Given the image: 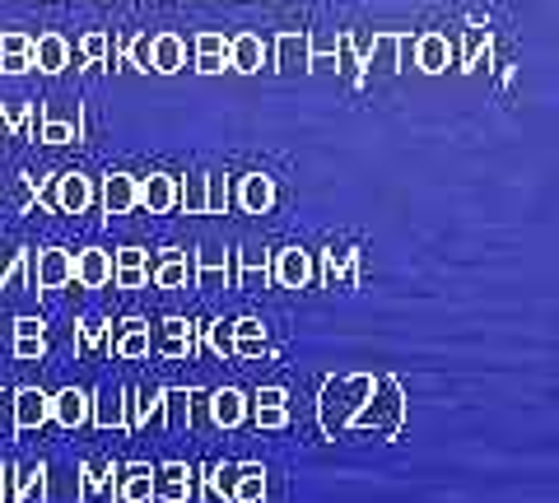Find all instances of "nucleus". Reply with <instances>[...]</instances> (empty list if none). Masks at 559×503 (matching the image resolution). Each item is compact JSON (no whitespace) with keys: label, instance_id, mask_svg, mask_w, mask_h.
Here are the masks:
<instances>
[{"label":"nucleus","instance_id":"7ed1b4c3","mask_svg":"<svg viewBox=\"0 0 559 503\" xmlns=\"http://www.w3.org/2000/svg\"><path fill=\"white\" fill-rule=\"evenodd\" d=\"M415 61V33H373L369 51H364V71L396 75Z\"/></svg>","mask_w":559,"mask_h":503},{"label":"nucleus","instance_id":"423d86ee","mask_svg":"<svg viewBox=\"0 0 559 503\" xmlns=\"http://www.w3.org/2000/svg\"><path fill=\"white\" fill-rule=\"evenodd\" d=\"M70 275H75V252H70V248H43V252H33L28 289L33 294L61 289V285H70Z\"/></svg>","mask_w":559,"mask_h":503},{"label":"nucleus","instance_id":"2f4dec72","mask_svg":"<svg viewBox=\"0 0 559 503\" xmlns=\"http://www.w3.org/2000/svg\"><path fill=\"white\" fill-rule=\"evenodd\" d=\"M10 503H28V499H43L47 503V466H10Z\"/></svg>","mask_w":559,"mask_h":503},{"label":"nucleus","instance_id":"c756f323","mask_svg":"<svg viewBox=\"0 0 559 503\" xmlns=\"http://www.w3.org/2000/svg\"><path fill=\"white\" fill-rule=\"evenodd\" d=\"M103 211L108 215H131L135 211V172H108L103 178Z\"/></svg>","mask_w":559,"mask_h":503},{"label":"nucleus","instance_id":"412c9836","mask_svg":"<svg viewBox=\"0 0 559 503\" xmlns=\"http://www.w3.org/2000/svg\"><path fill=\"white\" fill-rule=\"evenodd\" d=\"M191 280V252L187 248H164L159 262L150 266V285L159 289H182Z\"/></svg>","mask_w":559,"mask_h":503},{"label":"nucleus","instance_id":"8fccbe9b","mask_svg":"<svg viewBox=\"0 0 559 503\" xmlns=\"http://www.w3.org/2000/svg\"><path fill=\"white\" fill-rule=\"evenodd\" d=\"M0 71H5V75H24V71H33V57H20V51H5V57H0Z\"/></svg>","mask_w":559,"mask_h":503},{"label":"nucleus","instance_id":"49530a36","mask_svg":"<svg viewBox=\"0 0 559 503\" xmlns=\"http://www.w3.org/2000/svg\"><path fill=\"white\" fill-rule=\"evenodd\" d=\"M47 336H14V359H43Z\"/></svg>","mask_w":559,"mask_h":503},{"label":"nucleus","instance_id":"4be33fe9","mask_svg":"<svg viewBox=\"0 0 559 503\" xmlns=\"http://www.w3.org/2000/svg\"><path fill=\"white\" fill-rule=\"evenodd\" d=\"M489 61H495V33H489V24H471L466 28V47L457 51V71L476 75V71H485Z\"/></svg>","mask_w":559,"mask_h":503},{"label":"nucleus","instance_id":"de8ad7c7","mask_svg":"<svg viewBox=\"0 0 559 503\" xmlns=\"http://www.w3.org/2000/svg\"><path fill=\"white\" fill-rule=\"evenodd\" d=\"M5 51H20V57H33V38H28V33L5 28V33H0V57H5Z\"/></svg>","mask_w":559,"mask_h":503},{"label":"nucleus","instance_id":"5701e85b","mask_svg":"<svg viewBox=\"0 0 559 503\" xmlns=\"http://www.w3.org/2000/svg\"><path fill=\"white\" fill-rule=\"evenodd\" d=\"M80 499H98V494H112L117 499V476H121V466L117 462H80Z\"/></svg>","mask_w":559,"mask_h":503},{"label":"nucleus","instance_id":"f03ea898","mask_svg":"<svg viewBox=\"0 0 559 503\" xmlns=\"http://www.w3.org/2000/svg\"><path fill=\"white\" fill-rule=\"evenodd\" d=\"M373 392V373H349V378H322V392H318V415H322V429L331 439H341L349 415H355Z\"/></svg>","mask_w":559,"mask_h":503},{"label":"nucleus","instance_id":"2eb2a0df","mask_svg":"<svg viewBox=\"0 0 559 503\" xmlns=\"http://www.w3.org/2000/svg\"><path fill=\"white\" fill-rule=\"evenodd\" d=\"M51 420V396L43 387H14V433H33Z\"/></svg>","mask_w":559,"mask_h":503},{"label":"nucleus","instance_id":"f704fd0d","mask_svg":"<svg viewBox=\"0 0 559 503\" xmlns=\"http://www.w3.org/2000/svg\"><path fill=\"white\" fill-rule=\"evenodd\" d=\"M28 266H33V252L28 248H0V289L24 280L28 285Z\"/></svg>","mask_w":559,"mask_h":503},{"label":"nucleus","instance_id":"c85d7f7f","mask_svg":"<svg viewBox=\"0 0 559 503\" xmlns=\"http://www.w3.org/2000/svg\"><path fill=\"white\" fill-rule=\"evenodd\" d=\"M229 65L238 75H257L261 65H266V43H261V33H238V38H229Z\"/></svg>","mask_w":559,"mask_h":503},{"label":"nucleus","instance_id":"6e6552de","mask_svg":"<svg viewBox=\"0 0 559 503\" xmlns=\"http://www.w3.org/2000/svg\"><path fill=\"white\" fill-rule=\"evenodd\" d=\"M318 280L326 289H359V248H349V242H331V248L322 252Z\"/></svg>","mask_w":559,"mask_h":503},{"label":"nucleus","instance_id":"72a5a7b5","mask_svg":"<svg viewBox=\"0 0 559 503\" xmlns=\"http://www.w3.org/2000/svg\"><path fill=\"white\" fill-rule=\"evenodd\" d=\"M261 499H266V466H257V462H238L234 503H261Z\"/></svg>","mask_w":559,"mask_h":503},{"label":"nucleus","instance_id":"a211bd4d","mask_svg":"<svg viewBox=\"0 0 559 503\" xmlns=\"http://www.w3.org/2000/svg\"><path fill=\"white\" fill-rule=\"evenodd\" d=\"M108 332H112L108 355H117V359H145L150 355V322L145 318H121L117 326H108Z\"/></svg>","mask_w":559,"mask_h":503},{"label":"nucleus","instance_id":"3c124183","mask_svg":"<svg viewBox=\"0 0 559 503\" xmlns=\"http://www.w3.org/2000/svg\"><path fill=\"white\" fill-rule=\"evenodd\" d=\"M47 322L43 318H14V336H43Z\"/></svg>","mask_w":559,"mask_h":503},{"label":"nucleus","instance_id":"20e7f679","mask_svg":"<svg viewBox=\"0 0 559 503\" xmlns=\"http://www.w3.org/2000/svg\"><path fill=\"white\" fill-rule=\"evenodd\" d=\"M197 332L201 326L191 322V318H178V312H173V318H164V322H154L150 326V350L154 355H164V359H191L197 355Z\"/></svg>","mask_w":559,"mask_h":503},{"label":"nucleus","instance_id":"9d476101","mask_svg":"<svg viewBox=\"0 0 559 503\" xmlns=\"http://www.w3.org/2000/svg\"><path fill=\"white\" fill-rule=\"evenodd\" d=\"M51 205L66 215H84L94 205V178H84L80 168L57 172V182H51Z\"/></svg>","mask_w":559,"mask_h":503},{"label":"nucleus","instance_id":"39448f33","mask_svg":"<svg viewBox=\"0 0 559 503\" xmlns=\"http://www.w3.org/2000/svg\"><path fill=\"white\" fill-rule=\"evenodd\" d=\"M275 201H280V187L271 172H238V178H229V205H238V211L266 215Z\"/></svg>","mask_w":559,"mask_h":503},{"label":"nucleus","instance_id":"e433bc0d","mask_svg":"<svg viewBox=\"0 0 559 503\" xmlns=\"http://www.w3.org/2000/svg\"><path fill=\"white\" fill-rule=\"evenodd\" d=\"M178 211L205 215V172H187V178H178Z\"/></svg>","mask_w":559,"mask_h":503},{"label":"nucleus","instance_id":"bb28decb","mask_svg":"<svg viewBox=\"0 0 559 503\" xmlns=\"http://www.w3.org/2000/svg\"><path fill=\"white\" fill-rule=\"evenodd\" d=\"M191 51H197V71H201V75H219L224 65H229V38H224V33H215V28L197 33Z\"/></svg>","mask_w":559,"mask_h":503},{"label":"nucleus","instance_id":"a18cd8bd","mask_svg":"<svg viewBox=\"0 0 559 503\" xmlns=\"http://www.w3.org/2000/svg\"><path fill=\"white\" fill-rule=\"evenodd\" d=\"M229 332H234V340H266V322L261 318H234Z\"/></svg>","mask_w":559,"mask_h":503},{"label":"nucleus","instance_id":"a19ab883","mask_svg":"<svg viewBox=\"0 0 559 503\" xmlns=\"http://www.w3.org/2000/svg\"><path fill=\"white\" fill-rule=\"evenodd\" d=\"M248 415L257 429H285L289 424V402H271V406H252L248 402Z\"/></svg>","mask_w":559,"mask_h":503},{"label":"nucleus","instance_id":"79ce46f5","mask_svg":"<svg viewBox=\"0 0 559 503\" xmlns=\"http://www.w3.org/2000/svg\"><path fill=\"white\" fill-rule=\"evenodd\" d=\"M336 61V33H308V71Z\"/></svg>","mask_w":559,"mask_h":503},{"label":"nucleus","instance_id":"1a4fd4ad","mask_svg":"<svg viewBox=\"0 0 559 503\" xmlns=\"http://www.w3.org/2000/svg\"><path fill=\"white\" fill-rule=\"evenodd\" d=\"M234 275V252L219 248V242H205V248H197V256H191V280H197L201 289H224Z\"/></svg>","mask_w":559,"mask_h":503},{"label":"nucleus","instance_id":"37998d69","mask_svg":"<svg viewBox=\"0 0 559 503\" xmlns=\"http://www.w3.org/2000/svg\"><path fill=\"white\" fill-rule=\"evenodd\" d=\"M205 345H210V350H215L219 359H234V332H229V322H210L205 326Z\"/></svg>","mask_w":559,"mask_h":503},{"label":"nucleus","instance_id":"f8f14e48","mask_svg":"<svg viewBox=\"0 0 559 503\" xmlns=\"http://www.w3.org/2000/svg\"><path fill=\"white\" fill-rule=\"evenodd\" d=\"M197 471H191L187 462H159L154 466V499L164 503H187L191 494H197V480H191Z\"/></svg>","mask_w":559,"mask_h":503},{"label":"nucleus","instance_id":"09e8293b","mask_svg":"<svg viewBox=\"0 0 559 503\" xmlns=\"http://www.w3.org/2000/svg\"><path fill=\"white\" fill-rule=\"evenodd\" d=\"M112 266H150V252L135 248V242H127V248L112 252Z\"/></svg>","mask_w":559,"mask_h":503},{"label":"nucleus","instance_id":"ea45409f","mask_svg":"<svg viewBox=\"0 0 559 503\" xmlns=\"http://www.w3.org/2000/svg\"><path fill=\"white\" fill-rule=\"evenodd\" d=\"M229 211V178L224 172H205V215Z\"/></svg>","mask_w":559,"mask_h":503},{"label":"nucleus","instance_id":"4c0bfd02","mask_svg":"<svg viewBox=\"0 0 559 503\" xmlns=\"http://www.w3.org/2000/svg\"><path fill=\"white\" fill-rule=\"evenodd\" d=\"M80 57L90 61V65H108V61H112V33L90 28V33L80 38Z\"/></svg>","mask_w":559,"mask_h":503},{"label":"nucleus","instance_id":"dca6fc26","mask_svg":"<svg viewBox=\"0 0 559 503\" xmlns=\"http://www.w3.org/2000/svg\"><path fill=\"white\" fill-rule=\"evenodd\" d=\"M90 424L127 433V387H98V392H90Z\"/></svg>","mask_w":559,"mask_h":503},{"label":"nucleus","instance_id":"0eeeda50","mask_svg":"<svg viewBox=\"0 0 559 503\" xmlns=\"http://www.w3.org/2000/svg\"><path fill=\"white\" fill-rule=\"evenodd\" d=\"M271 280L285 285V289H308L312 280H318V266H312V252L308 248H280L271 252Z\"/></svg>","mask_w":559,"mask_h":503},{"label":"nucleus","instance_id":"864d4df0","mask_svg":"<svg viewBox=\"0 0 559 503\" xmlns=\"http://www.w3.org/2000/svg\"><path fill=\"white\" fill-rule=\"evenodd\" d=\"M0 499H10V466H0Z\"/></svg>","mask_w":559,"mask_h":503},{"label":"nucleus","instance_id":"a878e982","mask_svg":"<svg viewBox=\"0 0 559 503\" xmlns=\"http://www.w3.org/2000/svg\"><path fill=\"white\" fill-rule=\"evenodd\" d=\"M117 499L121 503H150L154 499V466L150 462H131L117 476Z\"/></svg>","mask_w":559,"mask_h":503},{"label":"nucleus","instance_id":"4468645a","mask_svg":"<svg viewBox=\"0 0 559 503\" xmlns=\"http://www.w3.org/2000/svg\"><path fill=\"white\" fill-rule=\"evenodd\" d=\"M205 410H210V424L215 429H238V424H248V392L219 387V392L205 396Z\"/></svg>","mask_w":559,"mask_h":503},{"label":"nucleus","instance_id":"aec40b11","mask_svg":"<svg viewBox=\"0 0 559 503\" xmlns=\"http://www.w3.org/2000/svg\"><path fill=\"white\" fill-rule=\"evenodd\" d=\"M75 285L84 289H103L112 280V252L108 248H80L75 252V275H70Z\"/></svg>","mask_w":559,"mask_h":503},{"label":"nucleus","instance_id":"7c9ffc66","mask_svg":"<svg viewBox=\"0 0 559 503\" xmlns=\"http://www.w3.org/2000/svg\"><path fill=\"white\" fill-rule=\"evenodd\" d=\"M159 396L164 387H127V433L150 429V420L159 415Z\"/></svg>","mask_w":559,"mask_h":503},{"label":"nucleus","instance_id":"b1692460","mask_svg":"<svg viewBox=\"0 0 559 503\" xmlns=\"http://www.w3.org/2000/svg\"><path fill=\"white\" fill-rule=\"evenodd\" d=\"M150 65L159 75H178L187 65V43L178 33H150Z\"/></svg>","mask_w":559,"mask_h":503},{"label":"nucleus","instance_id":"c03bdc74","mask_svg":"<svg viewBox=\"0 0 559 503\" xmlns=\"http://www.w3.org/2000/svg\"><path fill=\"white\" fill-rule=\"evenodd\" d=\"M112 285L117 289H145L150 285V266H112Z\"/></svg>","mask_w":559,"mask_h":503},{"label":"nucleus","instance_id":"473e14b6","mask_svg":"<svg viewBox=\"0 0 559 503\" xmlns=\"http://www.w3.org/2000/svg\"><path fill=\"white\" fill-rule=\"evenodd\" d=\"M159 415H164V429H168V433L191 429V387H164Z\"/></svg>","mask_w":559,"mask_h":503},{"label":"nucleus","instance_id":"58836bf2","mask_svg":"<svg viewBox=\"0 0 559 503\" xmlns=\"http://www.w3.org/2000/svg\"><path fill=\"white\" fill-rule=\"evenodd\" d=\"M75 326H80V350H84V355H90V350H108V345H112V332H108L112 322H103V318H80Z\"/></svg>","mask_w":559,"mask_h":503},{"label":"nucleus","instance_id":"393cba45","mask_svg":"<svg viewBox=\"0 0 559 503\" xmlns=\"http://www.w3.org/2000/svg\"><path fill=\"white\" fill-rule=\"evenodd\" d=\"M51 420H57L61 429L90 424V392L84 387H61L57 396H51Z\"/></svg>","mask_w":559,"mask_h":503},{"label":"nucleus","instance_id":"c9c22d12","mask_svg":"<svg viewBox=\"0 0 559 503\" xmlns=\"http://www.w3.org/2000/svg\"><path fill=\"white\" fill-rule=\"evenodd\" d=\"M234 484H238V462L205 466V494L210 499H229L234 503Z\"/></svg>","mask_w":559,"mask_h":503},{"label":"nucleus","instance_id":"6ab92c4d","mask_svg":"<svg viewBox=\"0 0 559 503\" xmlns=\"http://www.w3.org/2000/svg\"><path fill=\"white\" fill-rule=\"evenodd\" d=\"M266 57L275 61V71H285V75H294V71H308V28H299V33H280V38L266 47Z\"/></svg>","mask_w":559,"mask_h":503},{"label":"nucleus","instance_id":"cd10ccee","mask_svg":"<svg viewBox=\"0 0 559 503\" xmlns=\"http://www.w3.org/2000/svg\"><path fill=\"white\" fill-rule=\"evenodd\" d=\"M33 65H38L43 75H61L70 65V43L61 33H38V38H33Z\"/></svg>","mask_w":559,"mask_h":503},{"label":"nucleus","instance_id":"f3484780","mask_svg":"<svg viewBox=\"0 0 559 503\" xmlns=\"http://www.w3.org/2000/svg\"><path fill=\"white\" fill-rule=\"evenodd\" d=\"M415 65L425 75H443L448 65H457V47L448 33H419L415 38Z\"/></svg>","mask_w":559,"mask_h":503},{"label":"nucleus","instance_id":"f257e3e1","mask_svg":"<svg viewBox=\"0 0 559 503\" xmlns=\"http://www.w3.org/2000/svg\"><path fill=\"white\" fill-rule=\"evenodd\" d=\"M401 424H406V392H401L396 383V373H373V392H369V402H364L355 415H349V429H378V433H388V439H396Z\"/></svg>","mask_w":559,"mask_h":503},{"label":"nucleus","instance_id":"9b49d317","mask_svg":"<svg viewBox=\"0 0 559 503\" xmlns=\"http://www.w3.org/2000/svg\"><path fill=\"white\" fill-rule=\"evenodd\" d=\"M135 205H145L150 215L178 211V178H173V172H150V178H135Z\"/></svg>","mask_w":559,"mask_h":503},{"label":"nucleus","instance_id":"ddd939ff","mask_svg":"<svg viewBox=\"0 0 559 503\" xmlns=\"http://www.w3.org/2000/svg\"><path fill=\"white\" fill-rule=\"evenodd\" d=\"M234 252V289H261L271 280V252L266 248H229Z\"/></svg>","mask_w":559,"mask_h":503},{"label":"nucleus","instance_id":"603ef678","mask_svg":"<svg viewBox=\"0 0 559 503\" xmlns=\"http://www.w3.org/2000/svg\"><path fill=\"white\" fill-rule=\"evenodd\" d=\"M0 424L14 429V392L10 387H0Z\"/></svg>","mask_w":559,"mask_h":503}]
</instances>
